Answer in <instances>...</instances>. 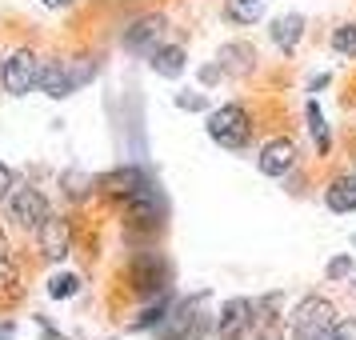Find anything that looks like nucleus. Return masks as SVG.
Here are the masks:
<instances>
[{
  "instance_id": "f257e3e1",
  "label": "nucleus",
  "mask_w": 356,
  "mask_h": 340,
  "mask_svg": "<svg viewBox=\"0 0 356 340\" xmlns=\"http://www.w3.org/2000/svg\"><path fill=\"white\" fill-rule=\"evenodd\" d=\"M97 72H100L97 56H65V60H49V65H44V76H40V92L52 97V100H65V97H72L76 88H84Z\"/></svg>"
},
{
  "instance_id": "f03ea898",
  "label": "nucleus",
  "mask_w": 356,
  "mask_h": 340,
  "mask_svg": "<svg viewBox=\"0 0 356 340\" xmlns=\"http://www.w3.org/2000/svg\"><path fill=\"white\" fill-rule=\"evenodd\" d=\"M337 305L328 300V296H305L296 312H292V337L296 340H328L332 332V324H337Z\"/></svg>"
},
{
  "instance_id": "7ed1b4c3",
  "label": "nucleus",
  "mask_w": 356,
  "mask_h": 340,
  "mask_svg": "<svg viewBox=\"0 0 356 340\" xmlns=\"http://www.w3.org/2000/svg\"><path fill=\"white\" fill-rule=\"evenodd\" d=\"M40 76H44V60L36 56V49H17L0 68V84L8 97H29L33 88H40Z\"/></svg>"
},
{
  "instance_id": "20e7f679",
  "label": "nucleus",
  "mask_w": 356,
  "mask_h": 340,
  "mask_svg": "<svg viewBox=\"0 0 356 340\" xmlns=\"http://www.w3.org/2000/svg\"><path fill=\"white\" fill-rule=\"evenodd\" d=\"M204 129H209V136L220 148H248V140H252V120H248V113H244V104L212 108Z\"/></svg>"
},
{
  "instance_id": "39448f33",
  "label": "nucleus",
  "mask_w": 356,
  "mask_h": 340,
  "mask_svg": "<svg viewBox=\"0 0 356 340\" xmlns=\"http://www.w3.org/2000/svg\"><path fill=\"white\" fill-rule=\"evenodd\" d=\"M212 337H220V340L252 337V300H248V296H232V300H225L220 316H212Z\"/></svg>"
},
{
  "instance_id": "423d86ee",
  "label": "nucleus",
  "mask_w": 356,
  "mask_h": 340,
  "mask_svg": "<svg viewBox=\"0 0 356 340\" xmlns=\"http://www.w3.org/2000/svg\"><path fill=\"white\" fill-rule=\"evenodd\" d=\"M8 216H13L24 232H36L52 212H49V200H44L40 188H13V196H8Z\"/></svg>"
},
{
  "instance_id": "0eeeda50",
  "label": "nucleus",
  "mask_w": 356,
  "mask_h": 340,
  "mask_svg": "<svg viewBox=\"0 0 356 340\" xmlns=\"http://www.w3.org/2000/svg\"><path fill=\"white\" fill-rule=\"evenodd\" d=\"M164 33H168V20H164V17H156V13H148V17L132 20L129 29L120 33V44H124L129 52H140V56H152V52L161 49Z\"/></svg>"
},
{
  "instance_id": "6e6552de",
  "label": "nucleus",
  "mask_w": 356,
  "mask_h": 340,
  "mask_svg": "<svg viewBox=\"0 0 356 340\" xmlns=\"http://www.w3.org/2000/svg\"><path fill=\"white\" fill-rule=\"evenodd\" d=\"M129 280H132V292L136 296H156V292L168 289V264L156 252H145V257L132 260Z\"/></svg>"
},
{
  "instance_id": "1a4fd4ad",
  "label": "nucleus",
  "mask_w": 356,
  "mask_h": 340,
  "mask_svg": "<svg viewBox=\"0 0 356 340\" xmlns=\"http://www.w3.org/2000/svg\"><path fill=\"white\" fill-rule=\"evenodd\" d=\"M36 248L44 260H65L72 252V220L68 216H49L44 225L36 228Z\"/></svg>"
},
{
  "instance_id": "9d476101",
  "label": "nucleus",
  "mask_w": 356,
  "mask_h": 340,
  "mask_svg": "<svg viewBox=\"0 0 356 340\" xmlns=\"http://www.w3.org/2000/svg\"><path fill=\"white\" fill-rule=\"evenodd\" d=\"M292 164H296V145H292L289 136L268 140V145L260 148V156H257V168L264 172V177H284V172H292Z\"/></svg>"
},
{
  "instance_id": "9b49d317",
  "label": "nucleus",
  "mask_w": 356,
  "mask_h": 340,
  "mask_svg": "<svg viewBox=\"0 0 356 340\" xmlns=\"http://www.w3.org/2000/svg\"><path fill=\"white\" fill-rule=\"evenodd\" d=\"M148 184V177L140 172V168H116V172H104V177L97 180L100 193L108 196H120V200H129V196H136L140 188Z\"/></svg>"
},
{
  "instance_id": "f8f14e48",
  "label": "nucleus",
  "mask_w": 356,
  "mask_h": 340,
  "mask_svg": "<svg viewBox=\"0 0 356 340\" xmlns=\"http://www.w3.org/2000/svg\"><path fill=\"white\" fill-rule=\"evenodd\" d=\"M324 204H328V212H337V216L356 212V177L353 172H340V177L328 180V188H324Z\"/></svg>"
},
{
  "instance_id": "ddd939ff",
  "label": "nucleus",
  "mask_w": 356,
  "mask_h": 340,
  "mask_svg": "<svg viewBox=\"0 0 356 340\" xmlns=\"http://www.w3.org/2000/svg\"><path fill=\"white\" fill-rule=\"evenodd\" d=\"M216 65H220V72L244 76V72H252V65H257V49H252V44H244V40H232V44L220 49Z\"/></svg>"
},
{
  "instance_id": "4468645a",
  "label": "nucleus",
  "mask_w": 356,
  "mask_h": 340,
  "mask_svg": "<svg viewBox=\"0 0 356 340\" xmlns=\"http://www.w3.org/2000/svg\"><path fill=\"white\" fill-rule=\"evenodd\" d=\"M184 65H188V56H184L180 44H161V49L148 56V68H152L156 76H168V81H177L180 72H184Z\"/></svg>"
},
{
  "instance_id": "2eb2a0df",
  "label": "nucleus",
  "mask_w": 356,
  "mask_h": 340,
  "mask_svg": "<svg viewBox=\"0 0 356 340\" xmlns=\"http://www.w3.org/2000/svg\"><path fill=\"white\" fill-rule=\"evenodd\" d=\"M268 33H273V44H276V49L292 52L296 44H300V36H305V17H300V13H289V17H276Z\"/></svg>"
},
{
  "instance_id": "dca6fc26",
  "label": "nucleus",
  "mask_w": 356,
  "mask_h": 340,
  "mask_svg": "<svg viewBox=\"0 0 356 340\" xmlns=\"http://www.w3.org/2000/svg\"><path fill=\"white\" fill-rule=\"evenodd\" d=\"M225 17L232 24H257L264 17V0H225Z\"/></svg>"
},
{
  "instance_id": "f3484780",
  "label": "nucleus",
  "mask_w": 356,
  "mask_h": 340,
  "mask_svg": "<svg viewBox=\"0 0 356 340\" xmlns=\"http://www.w3.org/2000/svg\"><path fill=\"white\" fill-rule=\"evenodd\" d=\"M328 44H332V52H337V56L356 60V24H337V29H332V36H328Z\"/></svg>"
},
{
  "instance_id": "a211bd4d",
  "label": "nucleus",
  "mask_w": 356,
  "mask_h": 340,
  "mask_svg": "<svg viewBox=\"0 0 356 340\" xmlns=\"http://www.w3.org/2000/svg\"><path fill=\"white\" fill-rule=\"evenodd\" d=\"M308 132H312V140H316V152H328L332 148V140H328V124H324V113L316 108V104H308Z\"/></svg>"
},
{
  "instance_id": "6ab92c4d",
  "label": "nucleus",
  "mask_w": 356,
  "mask_h": 340,
  "mask_svg": "<svg viewBox=\"0 0 356 340\" xmlns=\"http://www.w3.org/2000/svg\"><path fill=\"white\" fill-rule=\"evenodd\" d=\"M76 289H81V280L72 273H56L49 280V296H56V300H68V296H76Z\"/></svg>"
},
{
  "instance_id": "aec40b11",
  "label": "nucleus",
  "mask_w": 356,
  "mask_h": 340,
  "mask_svg": "<svg viewBox=\"0 0 356 340\" xmlns=\"http://www.w3.org/2000/svg\"><path fill=\"white\" fill-rule=\"evenodd\" d=\"M353 273H356V264H353V257H348V252L332 257V260H328V268H324V276H328V280H348Z\"/></svg>"
},
{
  "instance_id": "412c9836",
  "label": "nucleus",
  "mask_w": 356,
  "mask_h": 340,
  "mask_svg": "<svg viewBox=\"0 0 356 340\" xmlns=\"http://www.w3.org/2000/svg\"><path fill=\"white\" fill-rule=\"evenodd\" d=\"M0 284H17V268H13V252H8L4 232H0Z\"/></svg>"
},
{
  "instance_id": "4be33fe9",
  "label": "nucleus",
  "mask_w": 356,
  "mask_h": 340,
  "mask_svg": "<svg viewBox=\"0 0 356 340\" xmlns=\"http://www.w3.org/2000/svg\"><path fill=\"white\" fill-rule=\"evenodd\" d=\"M328 340H356V316H340V321L332 324Z\"/></svg>"
},
{
  "instance_id": "5701e85b",
  "label": "nucleus",
  "mask_w": 356,
  "mask_h": 340,
  "mask_svg": "<svg viewBox=\"0 0 356 340\" xmlns=\"http://www.w3.org/2000/svg\"><path fill=\"white\" fill-rule=\"evenodd\" d=\"M13 188H17V180H13V168L0 161V200H8V196H13Z\"/></svg>"
},
{
  "instance_id": "b1692460",
  "label": "nucleus",
  "mask_w": 356,
  "mask_h": 340,
  "mask_svg": "<svg viewBox=\"0 0 356 340\" xmlns=\"http://www.w3.org/2000/svg\"><path fill=\"white\" fill-rule=\"evenodd\" d=\"M177 104H180V108H193V113H200V108H204V97H177Z\"/></svg>"
},
{
  "instance_id": "393cba45",
  "label": "nucleus",
  "mask_w": 356,
  "mask_h": 340,
  "mask_svg": "<svg viewBox=\"0 0 356 340\" xmlns=\"http://www.w3.org/2000/svg\"><path fill=\"white\" fill-rule=\"evenodd\" d=\"M0 340H17V324H0Z\"/></svg>"
},
{
  "instance_id": "a878e982",
  "label": "nucleus",
  "mask_w": 356,
  "mask_h": 340,
  "mask_svg": "<svg viewBox=\"0 0 356 340\" xmlns=\"http://www.w3.org/2000/svg\"><path fill=\"white\" fill-rule=\"evenodd\" d=\"M44 8H72V0H40Z\"/></svg>"
},
{
  "instance_id": "bb28decb",
  "label": "nucleus",
  "mask_w": 356,
  "mask_h": 340,
  "mask_svg": "<svg viewBox=\"0 0 356 340\" xmlns=\"http://www.w3.org/2000/svg\"><path fill=\"white\" fill-rule=\"evenodd\" d=\"M353 292H356V284H353Z\"/></svg>"
}]
</instances>
